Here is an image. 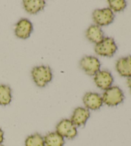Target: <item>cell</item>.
<instances>
[{"instance_id": "obj_17", "label": "cell", "mask_w": 131, "mask_h": 146, "mask_svg": "<svg viewBox=\"0 0 131 146\" xmlns=\"http://www.w3.org/2000/svg\"><path fill=\"white\" fill-rule=\"evenodd\" d=\"M108 3L109 9L114 12L122 11L127 7V3L124 0H109Z\"/></svg>"}, {"instance_id": "obj_19", "label": "cell", "mask_w": 131, "mask_h": 146, "mask_svg": "<svg viewBox=\"0 0 131 146\" xmlns=\"http://www.w3.org/2000/svg\"><path fill=\"white\" fill-rule=\"evenodd\" d=\"M127 84L128 86V87L130 88V92H131V77L128 78V79H127Z\"/></svg>"}, {"instance_id": "obj_11", "label": "cell", "mask_w": 131, "mask_h": 146, "mask_svg": "<svg viewBox=\"0 0 131 146\" xmlns=\"http://www.w3.org/2000/svg\"><path fill=\"white\" fill-rule=\"evenodd\" d=\"M116 68L123 77H131V55L120 58L116 64Z\"/></svg>"}, {"instance_id": "obj_1", "label": "cell", "mask_w": 131, "mask_h": 146, "mask_svg": "<svg viewBox=\"0 0 131 146\" xmlns=\"http://www.w3.org/2000/svg\"><path fill=\"white\" fill-rule=\"evenodd\" d=\"M31 76L35 84L40 88L46 86L52 79L51 69L44 65L34 67L31 70Z\"/></svg>"}, {"instance_id": "obj_20", "label": "cell", "mask_w": 131, "mask_h": 146, "mask_svg": "<svg viewBox=\"0 0 131 146\" xmlns=\"http://www.w3.org/2000/svg\"><path fill=\"white\" fill-rule=\"evenodd\" d=\"M0 146H3V145H0Z\"/></svg>"}, {"instance_id": "obj_2", "label": "cell", "mask_w": 131, "mask_h": 146, "mask_svg": "<svg viewBox=\"0 0 131 146\" xmlns=\"http://www.w3.org/2000/svg\"><path fill=\"white\" fill-rule=\"evenodd\" d=\"M124 94L118 86H111L107 89L102 95L103 103L109 106H116L124 100Z\"/></svg>"}, {"instance_id": "obj_5", "label": "cell", "mask_w": 131, "mask_h": 146, "mask_svg": "<svg viewBox=\"0 0 131 146\" xmlns=\"http://www.w3.org/2000/svg\"><path fill=\"white\" fill-rule=\"evenodd\" d=\"M92 17L98 26H106L114 21L115 15L109 8L96 9L93 12Z\"/></svg>"}, {"instance_id": "obj_14", "label": "cell", "mask_w": 131, "mask_h": 146, "mask_svg": "<svg viewBox=\"0 0 131 146\" xmlns=\"http://www.w3.org/2000/svg\"><path fill=\"white\" fill-rule=\"evenodd\" d=\"M44 138L45 146H64V138L57 132H51L46 135Z\"/></svg>"}, {"instance_id": "obj_16", "label": "cell", "mask_w": 131, "mask_h": 146, "mask_svg": "<svg viewBox=\"0 0 131 146\" xmlns=\"http://www.w3.org/2000/svg\"><path fill=\"white\" fill-rule=\"evenodd\" d=\"M25 146H45L44 138L39 133L30 135L25 140Z\"/></svg>"}, {"instance_id": "obj_13", "label": "cell", "mask_w": 131, "mask_h": 146, "mask_svg": "<svg viewBox=\"0 0 131 146\" xmlns=\"http://www.w3.org/2000/svg\"><path fill=\"white\" fill-rule=\"evenodd\" d=\"M23 5L26 12L29 14H35L44 9L46 1L43 0H24Z\"/></svg>"}, {"instance_id": "obj_12", "label": "cell", "mask_w": 131, "mask_h": 146, "mask_svg": "<svg viewBox=\"0 0 131 146\" xmlns=\"http://www.w3.org/2000/svg\"><path fill=\"white\" fill-rule=\"evenodd\" d=\"M86 36L90 41L95 44L99 43L104 38V32L97 25H92L89 27L86 32Z\"/></svg>"}, {"instance_id": "obj_6", "label": "cell", "mask_w": 131, "mask_h": 146, "mask_svg": "<svg viewBox=\"0 0 131 146\" xmlns=\"http://www.w3.org/2000/svg\"><path fill=\"white\" fill-rule=\"evenodd\" d=\"M80 66L86 74L90 76H93L99 72L100 62L97 57L85 56L81 60Z\"/></svg>"}, {"instance_id": "obj_3", "label": "cell", "mask_w": 131, "mask_h": 146, "mask_svg": "<svg viewBox=\"0 0 131 146\" xmlns=\"http://www.w3.org/2000/svg\"><path fill=\"white\" fill-rule=\"evenodd\" d=\"M117 49L115 40L111 37H104L95 46V51L97 55L109 57L113 56Z\"/></svg>"}, {"instance_id": "obj_9", "label": "cell", "mask_w": 131, "mask_h": 146, "mask_svg": "<svg viewBox=\"0 0 131 146\" xmlns=\"http://www.w3.org/2000/svg\"><path fill=\"white\" fill-rule=\"evenodd\" d=\"M33 31V25L29 20L21 19L15 28V34L19 38L26 39L29 37Z\"/></svg>"}, {"instance_id": "obj_4", "label": "cell", "mask_w": 131, "mask_h": 146, "mask_svg": "<svg viewBox=\"0 0 131 146\" xmlns=\"http://www.w3.org/2000/svg\"><path fill=\"white\" fill-rule=\"evenodd\" d=\"M56 131L62 137L67 139H73L77 135V127L69 119H63L56 127Z\"/></svg>"}, {"instance_id": "obj_15", "label": "cell", "mask_w": 131, "mask_h": 146, "mask_svg": "<svg viewBox=\"0 0 131 146\" xmlns=\"http://www.w3.org/2000/svg\"><path fill=\"white\" fill-rule=\"evenodd\" d=\"M12 100V90L9 86L0 85V106H7Z\"/></svg>"}, {"instance_id": "obj_8", "label": "cell", "mask_w": 131, "mask_h": 146, "mask_svg": "<svg viewBox=\"0 0 131 146\" xmlns=\"http://www.w3.org/2000/svg\"><path fill=\"white\" fill-rule=\"evenodd\" d=\"M83 100L88 110H97L101 108L103 104L102 97L97 93H86L83 97Z\"/></svg>"}, {"instance_id": "obj_18", "label": "cell", "mask_w": 131, "mask_h": 146, "mask_svg": "<svg viewBox=\"0 0 131 146\" xmlns=\"http://www.w3.org/2000/svg\"><path fill=\"white\" fill-rule=\"evenodd\" d=\"M4 140V132L3 131L1 128H0V145L1 144L2 142Z\"/></svg>"}, {"instance_id": "obj_10", "label": "cell", "mask_w": 131, "mask_h": 146, "mask_svg": "<svg viewBox=\"0 0 131 146\" xmlns=\"http://www.w3.org/2000/svg\"><path fill=\"white\" fill-rule=\"evenodd\" d=\"M90 112L86 108L78 107L74 110L70 120L75 126H83L90 118Z\"/></svg>"}, {"instance_id": "obj_7", "label": "cell", "mask_w": 131, "mask_h": 146, "mask_svg": "<svg viewBox=\"0 0 131 146\" xmlns=\"http://www.w3.org/2000/svg\"><path fill=\"white\" fill-rule=\"evenodd\" d=\"M114 79L109 71L102 70L98 72L94 75V81L95 84L101 90H106L112 85Z\"/></svg>"}]
</instances>
